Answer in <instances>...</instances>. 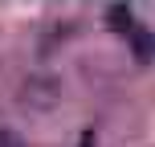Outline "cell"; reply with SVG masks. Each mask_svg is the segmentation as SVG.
Segmentation results:
<instances>
[{"label":"cell","instance_id":"2","mask_svg":"<svg viewBox=\"0 0 155 147\" xmlns=\"http://www.w3.org/2000/svg\"><path fill=\"white\" fill-rule=\"evenodd\" d=\"M78 147H94V135H86V139H82V143H78Z\"/></svg>","mask_w":155,"mask_h":147},{"label":"cell","instance_id":"1","mask_svg":"<svg viewBox=\"0 0 155 147\" xmlns=\"http://www.w3.org/2000/svg\"><path fill=\"white\" fill-rule=\"evenodd\" d=\"M0 147H25L21 139H16V135L12 131H0Z\"/></svg>","mask_w":155,"mask_h":147}]
</instances>
